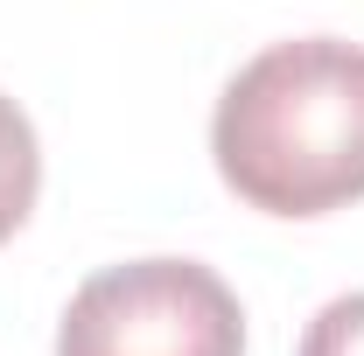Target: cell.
I'll list each match as a JSON object with an SVG mask.
<instances>
[{
    "mask_svg": "<svg viewBox=\"0 0 364 356\" xmlns=\"http://www.w3.org/2000/svg\"><path fill=\"white\" fill-rule=\"evenodd\" d=\"M301 356H364V294H343L309 321Z\"/></svg>",
    "mask_w": 364,
    "mask_h": 356,
    "instance_id": "cell-4",
    "label": "cell"
},
{
    "mask_svg": "<svg viewBox=\"0 0 364 356\" xmlns=\"http://www.w3.org/2000/svg\"><path fill=\"white\" fill-rule=\"evenodd\" d=\"M36 189H43V147H36V126H28V112L0 91V245L28 223Z\"/></svg>",
    "mask_w": 364,
    "mask_h": 356,
    "instance_id": "cell-3",
    "label": "cell"
},
{
    "mask_svg": "<svg viewBox=\"0 0 364 356\" xmlns=\"http://www.w3.org/2000/svg\"><path fill=\"white\" fill-rule=\"evenodd\" d=\"M218 175L245 210L329 217L364 196V49L336 35L259 49L210 119Z\"/></svg>",
    "mask_w": 364,
    "mask_h": 356,
    "instance_id": "cell-1",
    "label": "cell"
},
{
    "mask_svg": "<svg viewBox=\"0 0 364 356\" xmlns=\"http://www.w3.org/2000/svg\"><path fill=\"white\" fill-rule=\"evenodd\" d=\"M56 356H245V314L196 259H134L70 294Z\"/></svg>",
    "mask_w": 364,
    "mask_h": 356,
    "instance_id": "cell-2",
    "label": "cell"
}]
</instances>
